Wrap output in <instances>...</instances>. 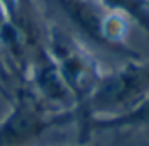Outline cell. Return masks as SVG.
Instances as JSON below:
<instances>
[{"label": "cell", "instance_id": "1", "mask_svg": "<svg viewBox=\"0 0 149 146\" xmlns=\"http://www.w3.org/2000/svg\"><path fill=\"white\" fill-rule=\"evenodd\" d=\"M149 95V60L128 58L125 65L100 76L83 114L77 120L79 128L90 118L114 116L125 113L139 100Z\"/></svg>", "mask_w": 149, "mask_h": 146}, {"label": "cell", "instance_id": "2", "mask_svg": "<svg viewBox=\"0 0 149 146\" xmlns=\"http://www.w3.org/2000/svg\"><path fill=\"white\" fill-rule=\"evenodd\" d=\"M46 51L58 67L61 78L65 79L74 100H76V121L84 111L104 69L97 56L67 30L51 25L47 28Z\"/></svg>", "mask_w": 149, "mask_h": 146}, {"label": "cell", "instance_id": "3", "mask_svg": "<svg viewBox=\"0 0 149 146\" xmlns=\"http://www.w3.org/2000/svg\"><path fill=\"white\" fill-rule=\"evenodd\" d=\"M76 121L74 114L49 111L25 85L14 90L7 114L0 120V146H28L49 128Z\"/></svg>", "mask_w": 149, "mask_h": 146}, {"label": "cell", "instance_id": "4", "mask_svg": "<svg viewBox=\"0 0 149 146\" xmlns=\"http://www.w3.org/2000/svg\"><path fill=\"white\" fill-rule=\"evenodd\" d=\"M23 85L53 113L74 114L76 116V100H74L65 79L58 67L46 51V46L39 48L30 60Z\"/></svg>", "mask_w": 149, "mask_h": 146}, {"label": "cell", "instance_id": "5", "mask_svg": "<svg viewBox=\"0 0 149 146\" xmlns=\"http://www.w3.org/2000/svg\"><path fill=\"white\" fill-rule=\"evenodd\" d=\"M139 128H149V95L139 100L125 113L86 120L79 128V137L81 144H86V141H90L93 132H112V130L118 132V130H139Z\"/></svg>", "mask_w": 149, "mask_h": 146}, {"label": "cell", "instance_id": "6", "mask_svg": "<svg viewBox=\"0 0 149 146\" xmlns=\"http://www.w3.org/2000/svg\"><path fill=\"white\" fill-rule=\"evenodd\" d=\"M61 9L83 34L105 48V27L109 13L97 0H60Z\"/></svg>", "mask_w": 149, "mask_h": 146}, {"label": "cell", "instance_id": "7", "mask_svg": "<svg viewBox=\"0 0 149 146\" xmlns=\"http://www.w3.org/2000/svg\"><path fill=\"white\" fill-rule=\"evenodd\" d=\"M107 11L123 14L130 23H137L149 37V2L147 0H97Z\"/></svg>", "mask_w": 149, "mask_h": 146}, {"label": "cell", "instance_id": "8", "mask_svg": "<svg viewBox=\"0 0 149 146\" xmlns=\"http://www.w3.org/2000/svg\"><path fill=\"white\" fill-rule=\"evenodd\" d=\"M9 83H11V72L6 63L0 62V97L6 102H11L14 97V92L9 88Z\"/></svg>", "mask_w": 149, "mask_h": 146}, {"label": "cell", "instance_id": "9", "mask_svg": "<svg viewBox=\"0 0 149 146\" xmlns=\"http://www.w3.org/2000/svg\"><path fill=\"white\" fill-rule=\"evenodd\" d=\"M23 2H25V0H0V4H2V7L7 13L11 21H14L19 16V13L23 9Z\"/></svg>", "mask_w": 149, "mask_h": 146}, {"label": "cell", "instance_id": "10", "mask_svg": "<svg viewBox=\"0 0 149 146\" xmlns=\"http://www.w3.org/2000/svg\"><path fill=\"white\" fill-rule=\"evenodd\" d=\"M0 62H2V63H6V60H4V56H2V55H0Z\"/></svg>", "mask_w": 149, "mask_h": 146}, {"label": "cell", "instance_id": "11", "mask_svg": "<svg viewBox=\"0 0 149 146\" xmlns=\"http://www.w3.org/2000/svg\"><path fill=\"white\" fill-rule=\"evenodd\" d=\"M77 146H90V144H81V142H79V144H77Z\"/></svg>", "mask_w": 149, "mask_h": 146}, {"label": "cell", "instance_id": "12", "mask_svg": "<svg viewBox=\"0 0 149 146\" xmlns=\"http://www.w3.org/2000/svg\"><path fill=\"white\" fill-rule=\"evenodd\" d=\"M147 2H149V0H147Z\"/></svg>", "mask_w": 149, "mask_h": 146}]
</instances>
